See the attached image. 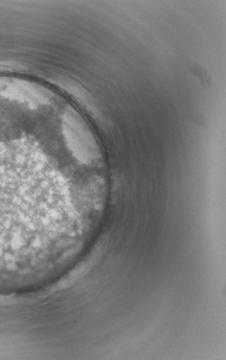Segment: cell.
<instances>
[{"label": "cell", "instance_id": "cell-1", "mask_svg": "<svg viewBox=\"0 0 226 360\" xmlns=\"http://www.w3.org/2000/svg\"><path fill=\"white\" fill-rule=\"evenodd\" d=\"M65 145L25 115L0 111V252L25 248L59 221L68 190Z\"/></svg>", "mask_w": 226, "mask_h": 360}]
</instances>
